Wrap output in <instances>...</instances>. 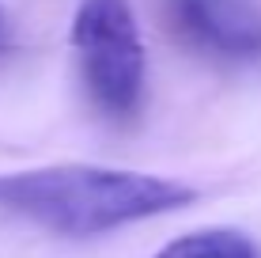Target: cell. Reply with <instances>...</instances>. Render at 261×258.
<instances>
[{
    "label": "cell",
    "mask_w": 261,
    "mask_h": 258,
    "mask_svg": "<svg viewBox=\"0 0 261 258\" xmlns=\"http://www.w3.org/2000/svg\"><path fill=\"white\" fill-rule=\"evenodd\" d=\"M197 201L178 179L95 163H53L0 175V217H15L42 232L87 239L140 220L163 217Z\"/></svg>",
    "instance_id": "obj_1"
},
{
    "label": "cell",
    "mask_w": 261,
    "mask_h": 258,
    "mask_svg": "<svg viewBox=\"0 0 261 258\" xmlns=\"http://www.w3.org/2000/svg\"><path fill=\"white\" fill-rule=\"evenodd\" d=\"M72 50L95 110L110 122L137 118L148 91V57L129 0H80L72 15Z\"/></svg>",
    "instance_id": "obj_2"
},
{
    "label": "cell",
    "mask_w": 261,
    "mask_h": 258,
    "mask_svg": "<svg viewBox=\"0 0 261 258\" xmlns=\"http://www.w3.org/2000/svg\"><path fill=\"white\" fill-rule=\"evenodd\" d=\"M167 23L204 57L261 61V8L254 0H167Z\"/></svg>",
    "instance_id": "obj_3"
},
{
    "label": "cell",
    "mask_w": 261,
    "mask_h": 258,
    "mask_svg": "<svg viewBox=\"0 0 261 258\" xmlns=\"http://www.w3.org/2000/svg\"><path fill=\"white\" fill-rule=\"evenodd\" d=\"M155 258H257V247L235 228H204L170 239Z\"/></svg>",
    "instance_id": "obj_4"
},
{
    "label": "cell",
    "mask_w": 261,
    "mask_h": 258,
    "mask_svg": "<svg viewBox=\"0 0 261 258\" xmlns=\"http://www.w3.org/2000/svg\"><path fill=\"white\" fill-rule=\"evenodd\" d=\"M8 46V15H4V4H0V50Z\"/></svg>",
    "instance_id": "obj_5"
}]
</instances>
